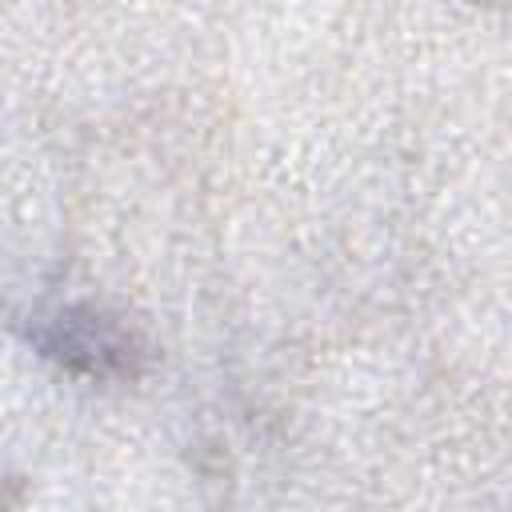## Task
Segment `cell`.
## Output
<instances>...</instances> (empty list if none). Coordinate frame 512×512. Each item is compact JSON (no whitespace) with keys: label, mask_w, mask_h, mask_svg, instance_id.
I'll use <instances>...</instances> for the list:
<instances>
[{"label":"cell","mask_w":512,"mask_h":512,"mask_svg":"<svg viewBox=\"0 0 512 512\" xmlns=\"http://www.w3.org/2000/svg\"><path fill=\"white\" fill-rule=\"evenodd\" d=\"M28 344L80 380H136L148 368L144 336L116 312L92 300L40 308L28 320Z\"/></svg>","instance_id":"obj_1"}]
</instances>
